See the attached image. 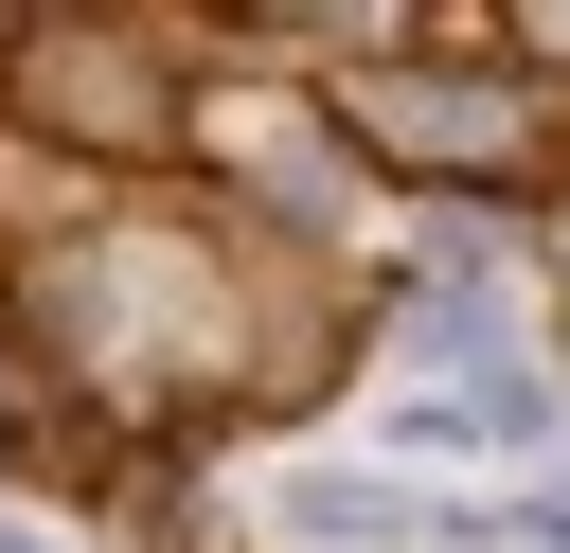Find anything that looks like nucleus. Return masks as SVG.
<instances>
[{
  "label": "nucleus",
  "mask_w": 570,
  "mask_h": 553,
  "mask_svg": "<svg viewBox=\"0 0 570 553\" xmlns=\"http://www.w3.org/2000/svg\"><path fill=\"white\" fill-rule=\"evenodd\" d=\"M18 89H36V107H71L89 143H160V54H125V36H36V54H18Z\"/></svg>",
  "instance_id": "1"
},
{
  "label": "nucleus",
  "mask_w": 570,
  "mask_h": 553,
  "mask_svg": "<svg viewBox=\"0 0 570 553\" xmlns=\"http://www.w3.org/2000/svg\"><path fill=\"white\" fill-rule=\"evenodd\" d=\"M356 125H392L410 161H499V143H534L552 107H534V89H392V71H374V89H356Z\"/></svg>",
  "instance_id": "2"
}]
</instances>
